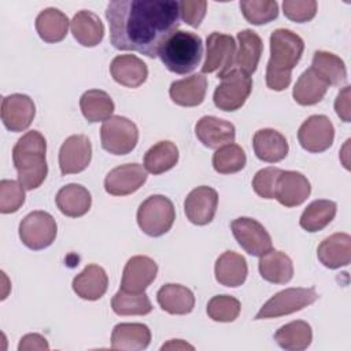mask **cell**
Here are the masks:
<instances>
[{
  "instance_id": "6da1fadb",
  "label": "cell",
  "mask_w": 351,
  "mask_h": 351,
  "mask_svg": "<svg viewBox=\"0 0 351 351\" xmlns=\"http://www.w3.org/2000/svg\"><path fill=\"white\" fill-rule=\"evenodd\" d=\"M106 18L114 48L156 58L180 27V5L174 0H114Z\"/></svg>"
},
{
  "instance_id": "7a4b0ae2",
  "label": "cell",
  "mask_w": 351,
  "mask_h": 351,
  "mask_svg": "<svg viewBox=\"0 0 351 351\" xmlns=\"http://www.w3.org/2000/svg\"><path fill=\"white\" fill-rule=\"evenodd\" d=\"M304 51L300 36L288 29H277L270 36V59L266 67V85L271 90H284L289 86L292 70Z\"/></svg>"
},
{
  "instance_id": "3957f363",
  "label": "cell",
  "mask_w": 351,
  "mask_h": 351,
  "mask_svg": "<svg viewBox=\"0 0 351 351\" xmlns=\"http://www.w3.org/2000/svg\"><path fill=\"white\" fill-rule=\"evenodd\" d=\"M47 141L37 130L25 133L12 148V160L18 181L26 191L38 188L48 174Z\"/></svg>"
},
{
  "instance_id": "277c9868",
  "label": "cell",
  "mask_w": 351,
  "mask_h": 351,
  "mask_svg": "<svg viewBox=\"0 0 351 351\" xmlns=\"http://www.w3.org/2000/svg\"><path fill=\"white\" fill-rule=\"evenodd\" d=\"M158 56L171 73L188 74L200 63L203 41L196 33L177 30L160 47Z\"/></svg>"
},
{
  "instance_id": "5b68a950",
  "label": "cell",
  "mask_w": 351,
  "mask_h": 351,
  "mask_svg": "<svg viewBox=\"0 0 351 351\" xmlns=\"http://www.w3.org/2000/svg\"><path fill=\"white\" fill-rule=\"evenodd\" d=\"M174 219L176 210L173 202L163 195L147 197L137 210V223L140 229L151 237H159L167 233Z\"/></svg>"
},
{
  "instance_id": "8992f818",
  "label": "cell",
  "mask_w": 351,
  "mask_h": 351,
  "mask_svg": "<svg viewBox=\"0 0 351 351\" xmlns=\"http://www.w3.org/2000/svg\"><path fill=\"white\" fill-rule=\"evenodd\" d=\"M219 85L214 90V104L222 111H236L248 99L252 90V80L236 66L218 75Z\"/></svg>"
},
{
  "instance_id": "52a82bcc",
  "label": "cell",
  "mask_w": 351,
  "mask_h": 351,
  "mask_svg": "<svg viewBox=\"0 0 351 351\" xmlns=\"http://www.w3.org/2000/svg\"><path fill=\"white\" fill-rule=\"evenodd\" d=\"M101 147L112 155H126L132 152L138 141V129L130 119L112 115L103 122L100 129Z\"/></svg>"
},
{
  "instance_id": "ba28073f",
  "label": "cell",
  "mask_w": 351,
  "mask_h": 351,
  "mask_svg": "<svg viewBox=\"0 0 351 351\" xmlns=\"http://www.w3.org/2000/svg\"><path fill=\"white\" fill-rule=\"evenodd\" d=\"M318 299L314 288H287L271 296L258 311L255 319H269L303 310Z\"/></svg>"
},
{
  "instance_id": "9c48e42d",
  "label": "cell",
  "mask_w": 351,
  "mask_h": 351,
  "mask_svg": "<svg viewBox=\"0 0 351 351\" xmlns=\"http://www.w3.org/2000/svg\"><path fill=\"white\" fill-rule=\"evenodd\" d=\"M58 233L55 218L47 211H32L19 223V239L30 250L38 251L49 247Z\"/></svg>"
},
{
  "instance_id": "30bf717a",
  "label": "cell",
  "mask_w": 351,
  "mask_h": 351,
  "mask_svg": "<svg viewBox=\"0 0 351 351\" xmlns=\"http://www.w3.org/2000/svg\"><path fill=\"white\" fill-rule=\"evenodd\" d=\"M232 233L239 245L252 256H262L271 250V237L261 222L254 218L240 217L230 223Z\"/></svg>"
},
{
  "instance_id": "8fae6325",
  "label": "cell",
  "mask_w": 351,
  "mask_h": 351,
  "mask_svg": "<svg viewBox=\"0 0 351 351\" xmlns=\"http://www.w3.org/2000/svg\"><path fill=\"white\" fill-rule=\"evenodd\" d=\"M206 60L202 66V73H215L218 75L234 67L236 43L229 34L213 32L206 41Z\"/></svg>"
},
{
  "instance_id": "7c38bea8",
  "label": "cell",
  "mask_w": 351,
  "mask_h": 351,
  "mask_svg": "<svg viewBox=\"0 0 351 351\" xmlns=\"http://www.w3.org/2000/svg\"><path fill=\"white\" fill-rule=\"evenodd\" d=\"M298 140L303 149L319 154L332 147L335 128L326 115L308 117L298 130Z\"/></svg>"
},
{
  "instance_id": "4fadbf2b",
  "label": "cell",
  "mask_w": 351,
  "mask_h": 351,
  "mask_svg": "<svg viewBox=\"0 0 351 351\" xmlns=\"http://www.w3.org/2000/svg\"><path fill=\"white\" fill-rule=\"evenodd\" d=\"M1 121L10 132L26 130L36 115V106L27 95L12 93L1 100Z\"/></svg>"
},
{
  "instance_id": "5bb4252c",
  "label": "cell",
  "mask_w": 351,
  "mask_h": 351,
  "mask_svg": "<svg viewBox=\"0 0 351 351\" xmlns=\"http://www.w3.org/2000/svg\"><path fill=\"white\" fill-rule=\"evenodd\" d=\"M92 159V145L85 134L67 137L59 149V167L63 176L84 171Z\"/></svg>"
},
{
  "instance_id": "9a60e30c",
  "label": "cell",
  "mask_w": 351,
  "mask_h": 351,
  "mask_svg": "<svg viewBox=\"0 0 351 351\" xmlns=\"http://www.w3.org/2000/svg\"><path fill=\"white\" fill-rule=\"evenodd\" d=\"M218 207V193L211 186H197L192 189L184 202V211L193 225H207L214 219Z\"/></svg>"
},
{
  "instance_id": "2e32d148",
  "label": "cell",
  "mask_w": 351,
  "mask_h": 351,
  "mask_svg": "<svg viewBox=\"0 0 351 351\" xmlns=\"http://www.w3.org/2000/svg\"><path fill=\"white\" fill-rule=\"evenodd\" d=\"M156 274L158 265L152 258L145 255L132 256L123 267L121 289L125 292L141 293L151 285Z\"/></svg>"
},
{
  "instance_id": "e0dca14e",
  "label": "cell",
  "mask_w": 351,
  "mask_h": 351,
  "mask_svg": "<svg viewBox=\"0 0 351 351\" xmlns=\"http://www.w3.org/2000/svg\"><path fill=\"white\" fill-rule=\"evenodd\" d=\"M147 181V170L138 163H128L114 167L104 178V189L112 196H126L143 186Z\"/></svg>"
},
{
  "instance_id": "ac0fdd59",
  "label": "cell",
  "mask_w": 351,
  "mask_h": 351,
  "mask_svg": "<svg viewBox=\"0 0 351 351\" xmlns=\"http://www.w3.org/2000/svg\"><path fill=\"white\" fill-rule=\"evenodd\" d=\"M310 182L302 173L282 170L277 178L274 199L284 207H296L310 196Z\"/></svg>"
},
{
  "instance_id": "d6986e66",
  "label": "cell",
  "mask_w": 351,
  "mask_h": 351,
  "mask_svg": "<svg viewBox=\"0 0 351 351\" xmlns=\"http://www.w3.org/2000/svg\"><path fill=\"white\" fill-rule=\"evenodd\" d=\"M195 133L199 141L211 149H218L219 147L230 144L236 137V129L233 123L213 115L202 117L196 122Z\"/></svg>"
},
{
  "instance_id": "ffe728a7",
  "label": "cell",
  "mask_w": 351,
  "mask_h": 351,
  "mask_svg": "<svg viewBox=\"0 0 351 351\" xmlns=\"http://www.w3.org/2000/svg\"><path fill=\"white\" fill-rule=\"evenodd\" d=\"M151 343V330L138 322L117 324L111 333V348L121 351L145 350Z\"/></svg>"
},
{
  "instance_id": "44dd1931",
  "label": "cell",
  "mask_w": 351,
  "mask_h": 351,
  "mask_svg": "<svg viewBox=\"0 0 351 351\" xmlns=\"http://www.w3.org/2000/svg\"><path fill=\"white\" fill-rule=\"evenodd\" d=\"M110 73L115 82L126 88H138L148 77V67L136 55H118L110 64Z\"/></svg>"
},
{
  "instance_id": "7402d4cb",
  "label": "cell",
  "mask_w": 351,
  "mask_h": 351,
  "mask_svg": "<svg viewBox=\"0 0 351 351\" xmlns=\"http://www.w3.org/2000/svg\"><path fill=\"white\" fill-rule=\"evenodd\" d=\"M252 147L256 158L267 163H276L282 160L289 151L285 136L281 134L278 130L270 128L259 129L258 132H255L252 138Z\"/></svg>"
},
{
  "instance_id": "603a6c76",
  "label": "cell",
  "mask_w": 351,
  "mask_h": 351,
  "mask_svg": "<svg viewBox=\"0 0 351 351\" xmlns=\"http://www.w3.org/2000/svg\"><path fill=\"white\" fill-rule=\"evenodd\" d=\"M317 256L328 269L347 266L351 261V236L348 233L330 234L318 245Z\"/></svg>"
},
{
  "instance_id": "cb8c5ba5",
  "label": "cell",
  "mask_w": 351,
  "mask_h": 351,
  "mask_svg": "<svg viewBox=\"0 0 351 351\" xmlns=\"http://www.w3.org/2000/svg\"><path fill=\"white\" fill-rule=\"evenodd\" d=\"M207 92V78L203 74H192L174 81L170 85V99L181 107H196L203 103Z\"/></svg>"
},
{
  "instance_id": "d4e9b609",
  "label": "cell",
  "mask_w": 351,
  "mask_h": 351,
  "mask_svg": "<svg viewBox=\"0 0 351 351\" xmlns=\"http://www.w3.org/2000/svg\"><path fill=\"white\" fill-rule=\"evenodd\" d=\"M214 271L215 280L221 285L237 288L244 284L248 274V266L243 255L234 251H225L222 255L218 256Z\"/></svg>"
},
{
  "instance_id": "484cf974",
  "label": "cell",
  "mask_w": 351,
  "mask_h": 351,
  "mask_svg": "<svg viewBox=\"0 0 351 351\" xmlns=\"http://www.w3.org/2000/svg\"><path fill=\"white\" fill-rule=\"evenodd\" d=\"M73 291L85 300L100 299L108 287V277L106 270L99 265H88L73 280Z\"/></svg>"
},
{
  "instance_id": "4316f807",
  "label": "cell",
  "mask_w": 351,
  "mask_h": 351,
  "mask_svg": "<svg viewBox=\"0 0 351 351\" xmlns=\"http://www.w3.org/2000/svg\"><path fill=\"white\" fill-rule=\"evenodd\" d=\"M55 202L59 211L70 218L85 215L92 206L89 191L80 184H67L62 186L56 193Z\"/></svg>"
},
{
  "instance_id": "83f0119b",
  "label": "cell",
  "mask_w": 351,
  "mask_h": 351,
  "mask_svg": "<svg viewBox=\"0 0 351 351\" xmlns=\"http://www.w3.org/2000/svg\"><path fill=\"white\" fill-rule=\"evenodd\" d=\"M73 37L82 47H96L104 37V26L100 18L88 10L78 11L70 22Z\"/></svg>"
},
{
  "instance_id": "f1b7e54d",
  "label": "cell",
  "mask_w": 351,
  "mask_h": 351,
  "mask_svg": "<svg viewBox=\"0 0 351 351\" xmlns=\"http://www.w3.org/2000/svg\"><path fill=\"white\" fill-rule=\"evenodd\" d=\"M156 300L163 311L174 315L189 314L195 307L193 292L180 284H165L160 287Z\"/></svg>"
},
{
  "instance_id": "f546056e",
  "label": "cell",
  "mask_w": 351,
  "mask_h": 351,
  "mask_svg": "<svg viewBox=\"0 0 351 351\" xmlns=\"http://www.w3.org/2000/svg\"><path fill=\"white\" fill-rule=\"evenodd\" d=\"M237 44L239 48L236 51L234 64L237 69L251 75L255 73L262 55V38L254 30L245 29L237 33Z\"/></svg>"
},
{
  "instance_id": "4dcf8cb0",
  "label": "cell",
  "mask_w": 351,
  "mask_h": 351,
  "mask_svg": "<svg viewBox=\"0 0 351 351\" xmlns=\"http://www.w3.org/2000/svg\"><path fill=\"white\" fill-rule=\"evenodd\" d=\"M259 273L271 284H287L293 277V265L287 254L270 250L259 259Z\"/></svg>"
},
{
  "instance_id": "1f68e13d",
  "label": "cell",
  "mask_w": 351,
  "mask_h": 351,
  "mask_svg": "<svg viewBox=\"0 0 351 351\" xmlns=\"http://www.w3.org/2000/svg\"><path fill=\"white\" fill-rule=\"evenodd\" d=\"M70 21L66 14L58 8H45L36 18V30L40 38L53 44L62 41L69 30Z\"/></svg>"
},
{
  "instance_id": "d6a6232c",
  "label": "cell",
  "mask_w": 351,
  "mask_h": 351,
  "mask_svg": "<svg viewBox=\"0 0 351 351\" xmlns=\"http://www.w3.org/2000/svg\"><path fill=\"white\" fill-rule=\"evenodd\" d=\"M80 108L85 119L90 123L107 121L115 110L110 95L100 89H89L80 97Z\"/></svg>"
},
{
  "instance_id": "836d02e7",
  "label": "cell",
  "mask_w": 351,
  "mask_h": 351,
  "mask_svg": "<svg viewBox=\"0 0 351 351\" xmlns=\"http://www.w3.org/2000/svg\"><path fill=\"white\" fill-rule=\"evenodd\" d=\"M310 69L328 85H341L347 80L344 62L332 52L315 51Z\"/></svg>"
},
{
  "instance_id": "e575fe53",
  "label": "cell",
  "mask_w": 351,
  "mask_h": 351,
  "mask_svg": "<svg viewBox=\"0 0 351 351\" xmlns=\"http://www.w3.org/2000/svg\"><path fill=\"white\" fill-rule=\"evenodd\" d=\"M276 343L287 351H303L313 340L311 326L302 319L282 325L274 333Z\"/></svg>"
},
{
  "instance_id": "d590c367",
  "label": "cell",
  "mask_w": 351,
  "mask_h": 351,
  "mask_svg": "<svg viewBox=\"0 0 351 351\" xmlns=\"http://www.w3.org/2000/svg\"><path fill=\"white\" fill-rule=\"evenodd\" d=\"M328 84L322 81L311 69H307L298 78L292 96L300 106H314L319 103L328 90Z\"/></svg>"
},
{
  "instance_id": "8d00e7d4",
  "label": "cell",
  "mask_w": 351,
  "mask_h": 351,
  "mask_svg": "<svg viewBox=\"0 0 351 351\" xmlns=\"http://www.w3.org/2000/svg\"><path fill=\"white\" fill-rule=\"evenodd\" d=\"M178 148L174 143L163 140L154 144L144 155V169L154 174H162L173 169L178 162Z\"/></svg>"
},
{
  "instance_id": "74e56055",
  "label": "cell",
  "mask_w": 351,
  "mask_h": 351,
  "mask_svg": "<svg viewBox=\"0 0 351 351\" xmlns=\"http://www.w3.org/2000/svg\"><path fill=\"white\" fill-rule=\"evenodd\" d=\"M337 206L332 200H314L311 202L300 215L299 225L304 230L314 233L326 228L335 218Z\"/></svg>"
},
{
  "instance_id": "f35d334b",
  "label": "cell",
  "mask_w": 351,
  "mask_h": 351,
  "mask_svg": "<svg viewBox=\"0 0 351 351\" xmlns=\"http://www.w3.org/2000/svg\"><path fill=\"white\" fill-rule=\"evenodd\" d=\"M112 311L118 315H145L152 311L149 298L141 293H132L119 289L111 300Z\"/></svg>"
},
{
  "instance_id": "ab89813d",
  "label": "cell",
  "mask_w": 351,
  "mask_h": 351,
  "mask_svg": "<svg viewBox=\"0 0 351 351\" xmlns=\"http://www.w3.org/2000/svg\"><path fill=\"white\" fill-rule=\"evenodd\" d=\"M247 156L244 149L234 144H226L219 147L213 155V167L219 174H233L244 169Z\"/></svg>"
},
{
  "instance_id": "60d3db41",
  "label": "cell",
  "mask_w": 351,
  "mask_h": 351,
  "mask_svg": "<svg viewBox=\"0 0 351 351\" xmlns=\"http://www.w3.org/2000/svg\"><path fill=\"white\" fill-rule=\"evenodd\" d=\"M244 18L252 25H265L278 16V4L273 0H244L240 1Z\"/></svg>"
},
{
  "instance_id": "b9f144b4",
  "label": "cell",
  "mask_w": 351,
  "mask_h": 351,
  "mask_svg": "<svg viewBox=\"0 0 351 351\" xmlns=\"http://www.w3.org/2000/svg\"><path fill=\"white\" fill-rule=\"evenodd\" d=\"M241 310L240 302L230 295H217L207 303V315L217 322L234 321Z\"/></svg>"
},
{
  "instance_id": "7bdbcfd3",
  "label": "cell",
  "mask_w": 351,
  "mask_h": 351,
  "mask_svg": "<svg viewBox=\"0 0 351 351\" xmlns=\"http://www.w3.org/2000/svg\"><path fill=\"white\" fill-rule=\"evenodd\" d=\"M25 203V188L19 181H0V213L11 214L18 211Z\"/></svg>"
},
{
  "instance_id": "ee69618b",
  "label": "cell",
  "mask_w": 351,
  "mask_h": 351,
  "mask_svg": "<svg viewBox=\"0 0 351 351\" xmlns=\"http://www.w3.org/2000/svg\"><path fill=\"white\" fill-rule=\"evenodd\" d=\"M284 15L293 22L304 23L311 21L317 14L315 0H285L282 3Z\"/></svg>"
},
{
  "instance_id": "f6af8a7d",
  "label": "cell",
  "mask_w": 351,
  "mask_h": 351,
  "mask_svg": "<svg viewBox=\"0 0 351 351\" xmlns=\"http://www.w3.org/2000/svg\"><path fill=\"white\" fill-rule=\"evenodd\" d=\"M281 171L282 170L278 167H265L256 171L252 180V188L255 193L263 199H274L276 184Z\"/></svg>"
},
{
  "instance_id": "bcb514c9",
  "label": "cell",
  "mask_w": 351,
  "mask_h": 351,
  "mask_svg": "<svg viewBox=\"0 0 351 351\" xmlns=\"http://www.w3.org/2000/svg\"><path fill=\"white\" fill-rule=\"evenodd\" d=\"M180 5V15L182 16L184 22L192 27H197L207 10V1L204 0H184L178 3Z\"/></svg>"
},
{
  "instance_id": "7dc6e473",
  "label": "cell",
  "mask_w": 351,
  "mask_h": 351,
  "mask_svg": "<svg viewBox=\"0 0 351 351\" xmlns=\"http://www.w3.org/2000/svg\"><path fill=\"white\" fill-rule=\"evenodd\" d=\"M336 114L343 122H350V86L346 85L335 100Z\"/></svg>"
},
{
  "instance_id": "c3c4849f",
  "label": "cell",
  "mask_w": 351,
  "mask_h": 351,
  "mask_svg": "<svg viewBox=\"0 0 351 351\" xmlns=\"http://www.w3.org/2000/svg\"><path fill=\"white\" fill-rule=\"evenodd\" d=\"M19 351H30V350H49L48 341L38 333L25 335L18 346Z\"/></svg>"
},
{
  "instance_id": "681fc988",
  "label": "cell",
  "mask_w": 351,
  "mask_h": 351,
  "mask_svg": "<svg viewBox=\"0 0 351 351\" xmlns=\"http://www.w3.org/2000/svg\"><path fill=\"white\" fill-rule=\"evenodd\" d=\"M160 350H195V347L182 340H170L169 343L163 344Z\"/></svg>"
}]
</instances>
